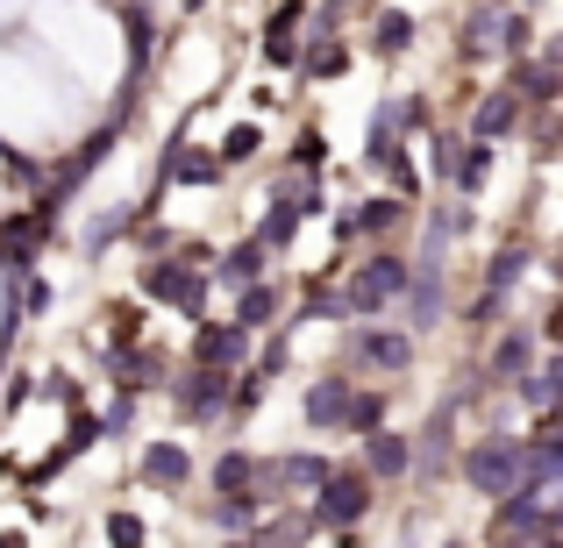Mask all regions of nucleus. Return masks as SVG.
Listing matches in <instances>:
<instances>
[{
  "label": "nucleus",
  "instance_id": "f257e3e1",
  "mask_svg": "<svg viewBox=\"0 0 563 548\" xmlns=\"http://www.w3.org/2000/svg\"><path fill=\"white\" fill-rule=\"evenodd\" d=\"M136 286H143V300H165V306H179L192 321L207 314V271L192 257H151Z\"/></svg>",
  "mask_w": 563,
  "mask_h": 548
},
{
  "label": "nucleus",
  "instance_id": "f03ea898",
  "mask_svg": "<svg viewBox=\"0 0 563 548\" xmlns=\"http://www.w3.org/2000/svg\"><path fill=\"white\" fill-rule=\"evenodd\" d=\"M364 513H372V470H335L329 463V478L314 484V513H307L314 535L321 527H357Z\"/></svg>",
  "mask_w": 563,
  "mask_h": 548
},
{
  "label": "nucleus",
  "instance_id": "7ed1b4c3",
  "mask_svg": "<svg viewBox=\"0 0 563 548\" xmlns=\"http://www.w3.org/2000/svg\"><path fill=\"white\" fill-rule=\"evenodd\" d=\"M399 292H407V257L378 249V257H364L357 278L343 286V314H385V306H399Z\"/></svg>",
  "mask_w": 563,
  "mask_h": 548
},
{
  "label": "nucleus",
  "instance_id": "20e7f679",
  "mask_svg": "<svg viewBox=\"0 0 563 548\" xmlns=\"http://www.w3.org/2000/svg\"><path fill=\"white\" fill-rule=\"evenodd\" d=\"M464 478H471V492H485V499L514 492V484H521V435L471 441V449H464Z\"/></svg>",
  "mask_w": 563,
  "mask_h": 548
},
{
  "label": "nucleus",
  "instance_id": "39448f33",
  "mask_svg": "<svg viewBox=\"0 0 563 548\" xmlns=\"http://www.w3.org/2000/svg\"><path fill=\"white\" fill-rule=\"evenodd\" d=\"M521 43H528V14L521 8H499V0H493V8L471 14V36H464L471 57H514Z\"/></svg>",
  "mask_w": 563,
  "mask_h": 548
},
{
  "label": "nucleus",
  "instance_id": "423d86ee",
  "mask_svg": "<svg viewBox=\"0 0 563 548\" xmlns=\"http://www.w3.org/2000/svg\"><path fill=\"white\" fill-rule=\"evenodd\" d=\"M243 357H250V328H243V321H200V335H192V364L235 370Z\"/></svg>",
  "mask_w": 563,
  "mask_h": 548
},
{
  "label": "nucleus",
  "instance_id": "0eeeda50",
  "mask_svg": "<svg viewBox=\"0 0 563 548\" xmlns=\"http://www.w3.org/2000/svg\"><path fill=\"white\" fill-rule=\"evenodd\" d=\"M343 357L364 364V370H407L413 364V343H407V335H393V328H357L343 343Z\"/></svg>",
  "mask_w": 563,
  "mask_h": 548
},
{
  "label": "nucleus",
  "instance_id": "6e6552de",
  "mask_svg": "<svg viewBox=\"0 0 563 548\" xmlns=\"http://www.w3.org/2000/svg\"><path fill=\"white\" fill-rule=\"evenodd\" d=\"M179 406L192 413V421H214V413L229 406V370H214V364H192L186 378H179Z\"/></svg>",
  "mask_w": 563,
  "mask_h": 548
},
{
  "label": "nucleus",
  "instance_id": "1a4fd4ad",
  "mask_svg": "<svg viewBox=\"0 0 563 548\" xmlns=\"http://www.w3.org/2000/svg\"><path fill=\"white\" fill-rule=\"evenodd\" d=\"M450 427H456V406H435L428 413V427H421V441H413V463L407 470H421V478H442V463H450Z\"/></svg>",
  "mask_w": 563,
  "mask_h": 548
},
{
  "label": "nucleus",
  "instance_id": "9d476101",
  "mask_svg": "<svg viewBox=\"0 0 563 548\" xmlns=\"http://www.w3.org/2000/svg\"><path fill=\"white\" fill-rule=\"evenodd\" d=\"M343 406H350V378H314L307 384V399H300V413H307V427L314 435H329V427H343Z\"/></svg>",
  "mask_w": 563,
  "mask_h": 548
},
{
  "label": "nucleus",
  "instance_id": "9b49d317",
  "mask_svg": "<svg viewBox=\"0 0 563 548\" xmlns=\"http://www.w3.org/2000/svg\"><path fill=\"white\" fill-rule=\"evenodd\" d=\"M514 122H521V93H514V86H499V93L478 100V114H471V136L499 143V136H514Z\"/></svg>",
  "mask_w": 563,
  "mask_h": 548
},
{
  "label": "nucleus",
  "instance_id": "f8f14e48",
  "mask_svg": "<svg viewBox=\"0 0 563 548\" xmlns=\"http://www.w3.org/2000/svg\"><path fill=\"white\" fill-rule=\"evenodd\" d=\"M221 157L214 150H192V143H172L165 150V179H179V186H221Z\"/></svg>",
  "mask_w": 563,
  "mask_h": 548
},
{
  "label": "nucleus",
  "instance_id": "ddd939ff",
  "mask_svg": "<svg viewBox=\"0 0 563 548\" xmlns=\"http://www.w3.org/2000/svg\"><path fill=\"white\" fill-rule=\"evenodd\" d=\"M186 478H192V456L179 449V441H151V449H143V484H157V492H179Z\"/></svg>",
  "mask_w": 563,
  "mask_h": 548
},
{
  "label": "nucleus",
  "instance_id": "4468645a",
  "mask_svg": "<svg viewBox=\"0 0 563 548\" xmlns=\"http://www.w3.org/2000/svg\"><path fill=\"white\" fill-rule=\"evenodd\" d=\"M108 364L122 370V384H129V392H157V384H165V357H157V349L122 343V349H108Z\"/></svg>",
  "mask_w": 563,
  "mask_h": 548
},
{
  "label": "nucleus",
  "instance_id": "2eb2a0df",
  "mask_svg": "<svg viewBox=\"0 0 563 548\" xmlns=\"http://www.w3.org/2000/svg\"><path fill=\"white\" fill-rule=\"evenodd\" d=\"M321 478H329V456H278V463H264L257 484H278V492H314Z\"/></svg>",
  "mask_w": 563,
  "mask_h": 548
},
{
  "label": "nucleus",
  "instance_id": "dca6fc26",
  "mask_svg": "<svg viewBox=\"0 0 563 548\" xmlns=\"http://www.w3.org/2000/svg\"><path fill=\"white\" fill-rule=\"evenodd\" d=\"M407 435H393V427H372V435H364V470H372V478H407Z\"/></svg>",
  "mask_w": 563,
  "mask_h": 548
},
{
  "label": "nucleus",
  "instance_id": "f3484780",
  "mask_svg": "<svg viewBox=\"0 0 563 548\" xmlns=\"http://www.w3.org/2000/svg\"><path fill=\"white\" fill-rule=\"evenodd\" d=\"M485 179H493V143H485V136L456 143V157H450V186H456V192H478Z\"/></svg>",
  "mask_w": 563,
  "mask_h": 548
},
{
  "label": "nucleus",
  "instance_id": "a211bd4d",
  "mask_svg": "<svg viewBox=\"0 0 563 548\" xmlns=\"http://www.w3.org/2000/svg\"><path fill=\"white\" fill-rule=\"evenodd\" d=\"M257 478H264V456H250V449L214 456V492H257Z\"/></svg>",
  "mask_w": 563,
  "mask_h": 548
},
{
  "label": "nucleus",
  "instance_id": "6ab92c4d",
  "mask_svg": "<svg viewBox=\"0 0 563 548\" xmlns=\"http://www.w3.org/2000/svg\"><path fill=\"white\" fill-rule=\"evenodd\" d=\"M264 257H272V249H264V243H257V235H250V243H235V249H229V257H221V264H214V278H221V286H229V292H243V286H250V278H264Z\"/></svg>",
  "mask_w": 563,
  "mask_h": 548
},
{
  "label": "nucleus",
  "instance_id": "aec40b11",
  "mask_svg": "<svg viewBox=\"0 0 563 548\" xmlns=\"http://www.w3.org/2000/svg\"><path fill=\"white\" fill-rule=\"evenodd\" d=\"M235 321H243L250 335H257V328H272V321H278V286H264V278H250V286L235 292Z\"/></svg>",
  "mask_w": 563,
  "mask_h": 548
},
{
  "label": "nucleus",
  "instance_id": "412c9836",
  "mask_svg": "<svg viewBox=\"0 0 563 548\" xmlns=\"http://www.w3.org/2000/svg\"><path fill=\"white\" fill-rule=\"evenodd\" d=\"M528 364H536V335H528V328H514V335L493 343V378H521Z\"/></svg>",
  "mask_w": 563,
  "mask_h": 548
},
{
  "label": "nucleus",
  "instance_id": "4be33fe9",
  "mask_svg": "<svg viewBox=\"0 0 563 548\" xmlns=\"http://www.w3.org/2000/svg\"><path fill=\"white\" fill-rule=\"evenodd\" d=\"M407 43H413V14H407V8H385L378 22H372V51H378V57H399Z\"/></svg>",
  "mask_w": 563,
  "mask_h": 548
},
{
  "label": "nucleus",
  "instance_id": "5701e85b",
  "mask_svg": "<svg viewBox=\"0 0 563 548\" xmlns=\"http://www.w3.org/2000/svg\"><path fill=\"white\" fill-rule=\"evenodd\" d=\"M556 392H563V364H556V357H550V364H536V370H521V399H528L536 413H550V406H556Z\"/></svg>",
  "mask_w": 563,
  "mask_h": 548
},
{
  "label": "nucleus",
  "instance_id": "b1692460",
  "mask_svg": "<svg viewBox=\"0 0 563 548\" xmlns=\"http://www.w3.org/2000/svg\"><path fill=\"white\" fill-rule=\"evenodd\" d=\"M300 221H307V214H300V200H272V214H264L257 243H264V249H286L292 235H300Z\"/></svg>",
  "mask_w": 563,
  "mask_h": 548
},
{
  "label": "nucleus",
  "instance_id": "393cba45",
  "mask_svg": "<svg viewBox=\"0 0 563 548\" xmlns=\"http://www.w3.org/2000/svg\"><path fill=\"white\" fill-rule=\"evenodd\" d=\"M257 513H264V492H221V499H214V521L229 527V535L257 527Z\"/></svg>",
  "mask_w": 563,
  "mask_h": 548
},
{
  "label": "nucleus",
  "instance_id": "a878e982",
  "mask_svg": "<svg viewBox=\"0 0 563 548\" xmlns=\"http://www.w3.org/2000/svg\"><path fill=\"white\" fill-rule=\"evenodd\" d=\"M528 264H536L528 249H499V257H493V271H485V292H499V300H507V292L528 278Z\"/></svg>",
  "mask_w": 563,
  "mask_h": 548
},
{
  "label": "nucleus",
  "instance_id": "bb28decb",
  "mask_svg": "<svg viewBox=\"0 0 563 548\" xmlns=\"http://www.w3.org/2000/svg\"><path fill=\"white\" fill-rule=\"evenodd\" d=\"M343 427H350V435H372V427H385V399L378 392H350Z\"/></svg>",
  "mask_w": 563,
  "mask_h": 548
},
{
  "label": "nucleus",
  "instance_id": "cd10ccee",
  "mask_svg": "<svg viewBox=\"0 0 563 548\" xmlns=\"http://www.w3.org/2000/svg\"><path fill=\"white\" fill-rule=\"evenodd\" d=\"M300 65H307V79H343L350 51H343V43H314V51H300Z\"/></svg>",
  "mask_w": 563,
  "mask_h": 548
},
{
  "label": "nucleus",
  "instance_id": "c85d7f7f",
  "mask_svg": "<svg viewBox=\"0 0 563 548\" xmlns=\"http://www.w3.org/2000/svg\"><path fill=\"white\" fill-rule=\"evenodd\" d=\"M514 93L536 100V108H550V100H556V65H550V57H542V65H521V86H514Z\"/></svg>",
  "mask_w": 563,
  "mask_h": 548
},
{
  "label": "nucleus",
  "instance_id": "c756f323",
  "mask_svg": "<svg viewBox=\"0 0 563 548\" xmlns=\"http://www.w3.org/2000/svg\"><path fill=\"white\" fill-rule=\"evenodd\" d=\"M214 157H221V165H250V157H257V128L235 122V128H229V143H221Z\"/></svg>",
  "mask_w": 563,
  "mask_h": 548
},
{
  "label": "nucleus",
  "instance_id": "7c9ffc66",
  "mask_svg": "<svg viewBox=\"0 0 563 548\" xmlns=\"http://www.w3.org/2000/svg\"><path fill=\"white\" fill-rule=\"evenodd\" d=\"M292 165H300V171H321V165H329V136H321V128H300V143H292Z\"/></svg>",
  "mask_w": 563,
  "mask_h": 548
},
{
  "label": "nucleus",
  "instance_id": "2f4dec72",
  "mask_svg": "<svg viewBox=\"0 0 563 548\" xmlns=\"http://www.w3.org/2000/svg\"><path fill=\"white\" fill-rule=\"evenodd\" d=\"M108 541L114 548H143V541H151V527H143L136 513H108Z\"/></svg>",
  "mask_w": 563,
  "mask_h": 548
},
{
  "label": "nucleus",
  "instance_id": "473e14b6",
  "mask_svg": "<svg viewBox=\"0 0 563 548\" xmlns=\"http://www.w3.org/2000/svg\"><path fill=\"white\" fill-rule=\"evenodd\" d=\"M300 51L307 43L292 36V29H264V57H272V65H300Z\"/></svg>",
  "mask_w": 563,
  "mask_h": 548
},
{
  "label": "nucleus",
  "instance_id": "72a5a7b5",
  "mask_svg": "<svg viewBox=\"0 0 563 548\" xmlns=\"http://www.w3.org/2000/svg\"><path fill=\"white\" fill-rule=\"evenodd\" d=\"M114 328H108V349H122V343H136V306H114Z\"/></svg>",
  "mask_w": 563,
  "mask_h": 548
},
{
  "label": "nucleus",
  "instance_id": "f704fd0d",
  "mask_svg": "<svg viewBox=\"0 0 563 548\" xmlns=\"http://www.w3.org/2000/svg\"><path fill=\"white\" fill-rule=\"evenodd\" d=\"M307 321H343V292H314V300H307Z\"/></svg>",
  "mask_w": 563,
  "mask_h": 548
},
{
  "label": "nucleus",
  "instance_id": "c9c22d12",
  "mask_svg": "<svg viewBox=\"0 0 563 548\" xmlns=\"http://www.w3.org/2000/svg\"><path fill=\"white\" fill-rule=\"evenodd\" d=\"M43 392H51V399H65V406H79V384H71L65 370H51V378H43Z\"/></svg>",
  "mask_w": 563,
  "mask_h": 548
},
{
  "label": "nucleus",
  "instance_id": "e433bc0d",
  "mask_svg": "<svg viewBox=\"0 0 563 548\" xmlns=\"http://www.w3.org/2000/svg\"><path fill=\"white\" fill-rule=\"evenodd\" d=\"M129 421H136V392H122V399H114V406H108V427H114V435H122Z\"/></svg>",
  "mask_w": 563,
  "mask_h": 548
},
{
  "label": "nucleus",
  "instance_id": "4c0bfd02",
  "mask_svg": "<svg viewBox=\"0 0 563 548\" xmlns=\"http://www.w3.org/2000/svg\"><path fill=\"white\" fill-rule=\"evenodd\" d=\"M43 306H51V286H43V278H29V286H22V314H43Z\"/></svg>",
  "mask_w": 563,
  "mask_h": 548
},
{
  "label": "nucleus",
  "instance_id": "58836bf2",
  "mask_svg": "<svg viewBox=\"0 0 563 548\" xmlns=\"http://www.w3.org/2000/svg\"><path fill=\"white\" fill-rule=\"evenodd\" d=\"M0 548H29V541H22V535H0Z\"/></svg>",
  "mask_w": 563,
  "mask_h": 548
},
{
  "label": "nucleus",
  "instance_id": "ea45409f",
  "mask_svg": "<svg viewBox=\"0 0 563 548\" xmlns=\"http://www.w3.org/2000/svg\"><path fill=\"white\" fill-rule=\"evenodd\" d=\"M221 548H250V541H221Z\"/></svg>",
  "mask_w": 563,
  "mask_h": 548
}]
</instances>
